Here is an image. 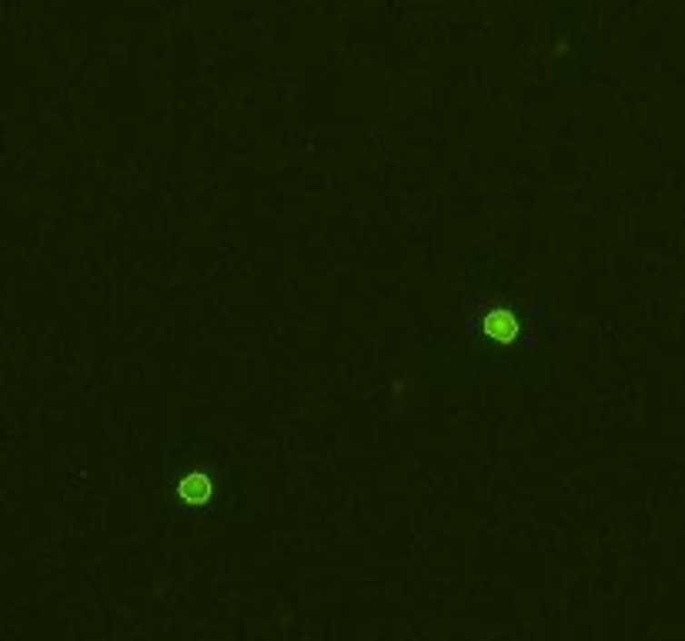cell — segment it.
Returning <instances> with one entry per match:
<instances>
[{
  "label": "cell",
  "mask_w": 685,
  "mask_h": 641,
  "mask_svg": "<svg viewBox=\"0 0 685 641\" xmlns=\"http://www.w3.org/2000/svg\"><path fill=\"white\" fill-rule=\"evenodd\" d=\"M177 491H181V498H184L187 505H204L211 498V491H214V485H211L208 475H198V471H194V475L181 478V488H177Z\"/></svg>",
  "instance_id": "obj_2"
},
{
  "label": "cell",
  "mask_w": 685,
  "mask_h": 641,
  "mask_svg": "<svg viewBox=\"0 0 685 641\" xmlns=\"http://www.w3.org/2000/svg\"><path fill=\"white\" fill-rule=\"evenodd\" d=\"M485 334L491 338V341H515L519 338V320H515V314L511 311H488L485 314Z\"/></svg>",
  "instance_id": "obj_1"
}]
</instances>
